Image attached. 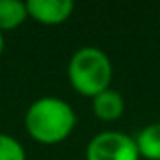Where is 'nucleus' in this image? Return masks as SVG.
<instances>
[{
  "mask_svg": "<svg viewBox=\"0 0 160 160\" xmlns=\"http://www.w3.org/2000/svg\"><path fill=\"white\" fill-rule=\"evenodd\" d=\"M77 124L73 108L57 96L34 100L25 113V130L36 143L57 145L68 139Z\"/></svg>",
  "mask_w": 160,
  "mask_h": 160,
  "instance_id": "1",
  "label": "nucleus"
},
{
  "mask_svg": "<svg viewBox=\"0 0 160 160\" xmlns=\"http://www.w3.org/2000/svg\"><path fill=\"white\" fill-rule=\"evenodd\" d=\"M113 64L111 58L98 47L85 45L77 49L68 62V81L72 89L85 98H94L111 89Z\"/></svg>",
  "mask_w": 160,
  "mask_h": 160,
  "instance_id": "2",
  "label": "nucleus"
},
{
  "mask_svg": "<svg viewBox=\"0 0 160 160\" xmlns=\"http://www.w3.org/2000/svg\"><path fill=\"white\" fill-rule=\"evenodd\" d=\"M85 160H141L136 139L121 130L98 132L87 145Z\"/></svg>",
  "mask_w": 160,
  "mask_h": 160,
  "instance_id": "3",
  "label": "nucleus"
},
{
  "mask_svg": "<svg viewBox=\"0 0 160 160\" xmlns=\"http://www.w3.org/2000/svg\"><path fill=\"white\" fill-rule=\"evenodd\" d=\"M27 12L28 19L40 25L55 27L66 23L72 17L73 2H70V0H28Z\"/></svg>",
  "mask_w": 160,
  "mask_h": 160,
  "instance_id": "4",
  "label": "nucleus"
},
{
  "mask_svg": "<svg viewBox=\"0 0 160 160\" xmlns=\"http://www.w3.org/2000/svg\"><path fill=\"white\" fill-rule=\"evenodd\" d=\"M124 106L126 104L122 94L115 89H108L92 98V113L98 121H104V122H113L121 119L124 113Z\"/></svg>",
  "mask_w": 160,
  "mask_h": 160,
  "instance_id": "5",
  "label": "nucleus"
},
{
  "mask_svg": "<svg viewBox=\"0 0 160 160\" xmlns=\"http://www.w3.org/2000/svg\"><path fill=\"white\" fill-rule=\"evenodd\" d=\"M136 147L139 158L160 160V122H151L136 134Z\"/></svg>",
  "mask_w": 160,
  "mask_h": 160,
  "instance_id": "6",
  "label": "nucleus"
},
{
  "mask_svg": "<svg viewBox=\"0 0 160 160\" xmlns=\"http://www.w3.org/2000/svg\"><path fill=\"white\" fill-rule=\"evenodd\" d=\"M28 19L27 2L21 0H0V32L19 28Z\"/></svg>",
  "mask_w": 160,
  "mask_h": 160,
  "instance_id": "7",
  "label": "nucleus"
},
{
  "mask_svg": "<svg viewBox=\"0 0 160 160\" xmlns=\"http://www.w3.org/2000/svg\"><path fill=\"white\" fill-rule=\"evenodd\" d=\"M0 160H27V152L21 141L2 132H0Z\"/></svg>",
  "mask_w": 160,
  "mask_h": 160,
  "instance_id": "8",
  "label": "nucleus"
},
{
  "mask_svg": "<svg viewBox=\"0 0 160 160\" xmlns=\"http://www.w3.org/2000/svg\"><path fill=\"white\" fill-rule=\"evenodd\" d=\"M4 43H6L4 42V34L0 32V57H2V53H4Z\"/></svg>",
  "mask_w": 160,
  "mask_h": 160,
  "instance_id": "9",
  "label": "nucleus"
}]
</instances>
